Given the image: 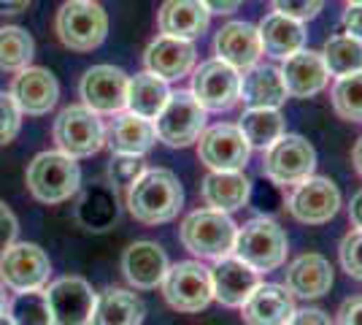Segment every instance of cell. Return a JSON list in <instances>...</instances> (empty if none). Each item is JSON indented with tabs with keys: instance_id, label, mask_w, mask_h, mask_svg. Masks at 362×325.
<instances>
[{
	"instance_id": "1",
	"label": "cell",
	"mask_w": 362,
	"mask_h": 325,
	"mask_svg": "<svg viewBox=\"0 0 362 325\" xmlns=\"http://www.w3.org/2000/svg\"><path fill=\"white\" fill-rule=\"evenodd\" d=\"M184 206V187L168 169H146L127 187V209L144 225H163L176 219Z\"/></svg>"
},
{
	"instance_id": "2",
	"label": "cell",
	"mask_w": 362,
	"mask_h": 325,
	"mask_svg": "<svg viewBox=\"0 0 362 325\" xmlns=\"http://www.w3.org/2000/svg\"><path fill=\"white\" fill-rule=\"evenodd\" d=\"M238 225L233 217L216 209H195L184 217L179 228V239L187 252H192L200 261H222L233 255Z\"/></svg>"
},
{
	"instance_id": "3",
	"label": "cell",
	"mask_w": 362,
	"mask_h": 325,
	"mask_svg": "<svg viewBox=\"0 0 362 325\" xmlns=\"http://www.w3.org/2000/svg\"><path fill=\"white\" fill-rule=\"evenodd\" d=\"M287 233L271 217H255V219L243 222L238 233H235L233 255L241 258L243 263H249L259 274L281 268V266L287 263Z\"/></svg>"
},
{
	"instance_id": "4",
	"label": "cell",
	"mask_w": 362,
	"mask_h": 325,
	"mask_svg": "<svg viewBox=\"0 0 362 325\" xmlns=\"http://www.w3.org/2000/svg\"><path fill=\"white\" fill-rule=\"evenodd\" d=\"M28 190L35 201L41 203H65L71 201L78 187H81V169L74 157L65 152H41L30 160L28 166Z\"/></svg>"
},
{
	"instance_id": "5",
	"label": "cell",
	"mask_w": 362,
	"mask_h": 325,
	"mask_svg": "<svg viewBox=\"0 0 362 325\" xmlns=\"http://www.w3.org/2000/svg\"><path fill=\"white\" fill-rule=\"evenodd\" d=\"M54 30L60 41L74 52H92L106 41L108 14L106 8L95 0H68L62 3Z\"/></svg>"
},
{
	"instance_id": "6",
	"label": "cell",
	"mask_w": 362,
	"mask_h": 325,
	"mask_svg": "<svg viewBox=\"0 0 362 325\" xmlns=\"http://www.w3.org/2000/svg\"><path fill=\"white\" fill-rule=\"evenodd\" d=\"M52 133H54L57 149L74 160L98 155L106 147V127L100 122V117L84 103L62 108L54 120Z\"/></svg>"
},
{
	"instance_id": "7",
	"label": "cell",
	"mask_w": 362,
	"mask_h": 325,
	"mask_svg": "<svg viewBox=\"0 0 362 325\" xmlns=\"http://www.w3.org/2000/svg\"><path fill=\"white\" fill-rule=\"evenodd\" d=\"M317 149L298 133H284L262 152V173L279 187H292L314 176Z\"/></svg>"
},
{
	"instance_id": "8",
	"label": "cell",
	"mask_w": 362,
	"mask_h": 325,
	"mask_svg": "<svg viewBox=\"0 0 362 325\" xmlns=\"http://www.w3.org/2000/svg\"><path fill=\"white\" fill-rule=\"evenodd\" d=\"M206 108L195 101V95L189 90L170 93L168 103L154 120V133L165 147L184 149L189 144L200 139V133L206 130Z\"/></svg>"
},
{
	"instance_id": "9",
	"label": "cell",
	"mask_w": 362,
	"mask_h": 325,
	"mask_svg": "<svg viewBox=\"0 0 362 325\" xmlns=\"http://www.w3.org/2000/svg\"><path fill=\"white\" fill-rule=\"evenodd\" d=\"M160 287L168 304L176 312H187V314L206 309L214 301L211 271L200 261H181L170 266Z\"/></svg>"
},
{
	"instance_id": "10",
	"label": "cell",
	"mask_w": 362,
	"mask_h": 325,
	"mask_svg": "<svg viewBox=\"0 0 362 325\" xmlns=\"http://www.w3.org/2000/svg\"><path fill=\"white\" fill-rule=\"evenodd\" d=\"M52 277V261L38 244L19 241L0 252V282L14 290H44Z\"/></svg>"
},
{
	"instance_id": "11",
	"label": "cell",
	"mask_w": 362,
	"mask_h": 325,
	"mask_svg": "<svg viewBox=\"0 0 362 325\" xmlns=\"http://www.w3.org/2000/svg\"><path fill=\"white\" fill-rule=\"evenodd\" d=\"M287 209L303 225H325L341 209V190L327 176H308L289 187Z\"/></svg>"
},
{
	"instance_id": "12",
	"label": "cell",
	"mask_w": 362,
	"mask_h": 325,
	"mask_svg": "<svg viewBox=\"0 0 362 325\" xmlns=\"http://www.w3.org/2000/svg\"><path fill=\"white\" fill-rule=\"evenodd\" d=\"M189 93L206 111H230L241 101V71L216 57L200 62L192 74Z\"/></svg>"
},
{
	"instance_id": "13",
	"label": "cell",
	"mask_w": 362,
	"mask_h": 325,
	"mask_svg": "<svg viewBox=\"0 0 362 325\" xmlns=\"http://www.w3.org/2000/svg\"><path fill=\"white\" fill-rule=\"evenodd\" d=\"M197 157L211 171H243L252 157V147L243 139L238 125L219 122L200 133Z\"/></svg>"
},
{
	"instance_id": "14",
	"label": "cell",
	"mask_w": 362,
	"mask_h": 325,
	"mask_svg": "<svg viewBox=\"0 0 362 325\" xmlns=\"http://www.w3.org/2000/svg\"><path fill=\"white\" fill-rule=\"evenodd\" d=\"M127 81L130 76L122 68L92 65L78 81V95L95 114H119L127 108Z\"/></svg>"
},
{
	"instance_id": "15",
	"label": "cell",
	"mask_w": 362,
	"mask_h": 325,
	"mask_svg": "<svg viewBox=\"0 0 362 325\" xmlns=\"http://www.w3.org/2000/svg\"><path fill=\"white\" fill-rule=\"evenodd\" d=\"M98 293L84 277H60L46 287L54 325H90Z\"/></svg>"
},
{
	"instance_id": "16",
	"label": "cell",
	"mask_w": 362,
	"mask_h": 325,
	"mask_svg": "<svg viewBox=\"0 0 362 325\" xmlns=\"http://www.w3.org/2000/svg\"><path fill=\"white\" fill-rule=\"evenodd\" d=\"M8 95L14 98V103L19 106L22 114L44 117L60 101V81H57V76L49 68L30 65V68L19 71L14 76Z\"/></svg>"
},
{
	"instance_id": "17",
	"label": "cell",
	"mask_w": 362,
	"mask_h": 325,
	"mask_svg": "<svg viewBox=\"0 0 362 325\" xmlns=\"http://www.w3.org/2000/svg\"><path fill=\"white\" fill-rule=\"evenodd\" d=\"M209 271H211L214 298L230 309H241L243 301L259 285V271H255L252 266L243 263L235 255H227L222 261H216V266Z\"/></svg>"
},
{
	"instance_id": "18",
	"label": "cell",
	"mask_w": 362,
	"mask_h": 325,
	"mask_svg": "<svg viewBox=\"0 0 362 325\" xmlns=\"http://www.w3.org/2000/svg\"><path fill=\"white\" fill-rule=\"evenodd\" d=\"M195 41H181V38H170V35H157L144 52L146 71L154 76L165 79V81L184 79L195 68Z\"/></svg>"
},
{
	"instance_id": "19",
	"label": "cell",
	"mask_w": 362,
	"mask_h": 325,
	"mask_svg": "<svg viewBox=\"0 0 362 325\" xmlns=\"http://www.w3.org/2000/svg\"><path fill=\"white\" fill-rule=\"evenodd\" d=\"M214 55L235 71H249L262 57L259 33L252 22H227L214 35Z\"/></svg>"
},
{
	"instance_id": "20",
	"label": "cell",
	"mask_w": 362,
	"mask_h": 325,
	"mask_svg": "<svg viewBox=\"0 0 362 325\" xmlns=\"http://www.w3.org/2000/svg\"><path fill=\"white\" fill-rule=\"evenodd\" d=\"M295 314V295L284 285L259 282L243 301L241 317L246 325H287Z\"/></svg>"
},
{
	"instance_id": "21",
	"label": "cell",
	"mask_w": 362,
	"mask_h": 325,
	"mask_svg": "<svg viewBox=\"0 0 362 325\" xmlns=\"http://www.w3.org/2000/svg\"><path fill=\"white\" fill-rule=\"evenodd\" d=\"M168 268L165 249L157 241H136L122 255V274L136 290H154L163 285Z\"/></svg>"
},
{
	"instance_id": "22",
	"label": "cell",
	"mask_w": 362,
	"mask_h": 325,
	"mask_svg": "<svg viewBox=\"0 0 362 325\" xmlns=\"http://www.w3.org/2000/svg\"><path fill=\"white\" fill-rule=\"evenodd\" d=\"M279 71L284 76L289 98H314L330 81L325 60H322V55L314 52V49H300V52L289 55L287 60H281Z\"/></svg>"
},
{
	"instance_id": "23",
	"label": "cell",
	"mask_w": 362,
	"mask_h": 325,
	"mask_svg": "<svg viewBox=\"0 0 362 325\" xmlns=\"http://www.w3.org/2000/svg\"><path fill=\"white\" fill-rule=\"evenodd\" d=\"M211 11L203 6V0H165L157 14L160 35L195 41L209 30Z\"/></svg>"
},
{
	"instance_id": "24",
	"label": "cell",
	"mask_w": 362,
	"mask_h": 325,
	"mask_svg": "<svg viewBox=\"0 0 362 325\" xmlns=\"http://www.w3.org/2000/svg\"><path fill=\"white\" fill-rule=\"evenodd\" d=\"M284 274V287L295 298H322L332 287V266L319 252L298 255Z\"/></svg>"
},
{
	"instance_id": "25",
	"label": "cell",
	"mask_w": 362,
	"mask_h": 325,
	"mask_svg": "<svg viewBox=\"0 0 362 325\" xmlns=\"http://www.w3.org/2000/svg\"><path fill=\"white\" fill-rule=\"evenodd\" d=\"M257 33H259L262 55H268L273 60H287L289 55L305 49V38H308L305 22H298L279 11L262 16V22L257 25Z\"/></svg>"
},
{
	"instance_id": "26",
	"label": "cell",
	"mask_w": 362,
	"mask_h": 325,
	"mask_svg": "<svg viewBox=\"0 0 362 325\" xmlns=\"http://www.w3.org/2000/svg\"><path fill=\"white\" fill-rule=\"evenodd\" d=\"M200 193H203V201L209 209L230 215V212H238L249 203L252 182L243 171H209L203 176Z\"/></svg>"
},
{
	"instance_id": "27",
	"label": "cell",
	"mask_w": 362,
	"mask_h": 325,
	"mask_svg": "<svg viewBox=\"0 0 362 325\" xmlns=\"http://www.w3.org/2000/svg\"><path fill=\"white\" fill-rule=\"evenodd\" d=\"M241 101L249 108H281L289 101L281 71L265 62H257L249 71H243Z\"/></svg>"
},
{
	"instance_id": "28",
	"label": "cell",
	"mask_w": 362,
	"mask_h": 325,
	"mask_svg": "<svg viewBox=\"0 0 362 325\" xmlns=\"http://www.w3.org/2000/svg\"><path fill=\"white\" fill-rule=\"evenodd\" d=\"M154 141H157L154 122L130 111H119L117 120L106 127V144L114 155H146Z\"/></svg>"
},
{
	"instance_id": "29",
	"label": "cell",
	"mask_w": 362,
	"mask_h": 325,
	"mask_svg": "<svg viewBox=\"0 0 362 325\" xmlns=\"http://www.w3.org/2000/svg\"><path fill=\"white\" fill-rule=\"evenodd\" d=\"M144 314H146V307L136 293L122 287H108L95 298L90 325H141Z\"/></svg>"
},
{
	"instance_id": "30",
	"label": "cell",
	"mask_w": 362,
	"mask_h": 325,
	"mask_svg": "<svg viewBox=\"0 0 362 325\" xmlns=\"http://www.w3.org/2000/svg\"><path fill=\"white\" fill-rule=\"evenodd\" d=\"M170 98V87H168L165 79L154 76L149 71L136 74V76L127 81V111L144 117V120H157V114L163 111V106Z\"/></svg>"
},
{
	"instance_id": "31",
	"label": "cell",
	"mask_w": 362,
	"mask_h": 325,
	"mask_svg": "<svg viewBox=\"0 0 362 325\" xmlns=\"http://www.w3.org/2000/svg\"><path fill=\"white\" fill-rule=\"evenodd\" d=\"M241 127L243 139L249 141L252 149H268L273 141H279L287 133V122L281 117L279 108H246L241 114Z\"/></svg>"
},
{
	"instance_id": "32",
	"label": "cell",
	"mask_w": 362,
	"mask_h": 325,
	"mask_svg": "<svg viewBox=\"0 0 362 325\" xmlns=\"http://www.w3.org/2000/svg\"><path fill=\"white\" fill-rule=\"evenodd\" d=\"M322 60L330 76H349V74H360L362 71V41L351 38L346 33L330 35L322 47Z\"/></svg>"
},
{
	"instance_id": "33",
	"label": "cell",
	"mask_w": 362,
	"mask_h": 325,
	"mask_svg": "<svg viewBox=\"0 0 362 325\" xmlns=\"http://www.w3.org/2000/svg\"><path fill=\"white\" fill-rule=\"evenodd\" d=\"M33 55H35V41L25 28L16 25L0 28V71L19 74L30 68Z\"/></svg>"
},
{
	"instance_id": "34",
	"label": "cell",
	"mask_w": 362,
	"mask_h": 325,
	"mask_svg": "<svg viewBox=\"0 0 362 325\" xmlns=\"http://www.w3.org/2000/svg\"><path fill=\"white\" fill-rule=\"evenodd\" d=\"M78 219L87 231H106L117 219V195L111 187H92L78 203Z\"/></svg>"
},
{
	"instance_id": "35",
	"label": "cell",
	"mask_w": 362,
	"mask_h": 325,
	"mask_svg": "<svg viewBox=\"0 0 362 325\" xmlns=\"http://www.w3.org/2000/svg\"><path fill=\"white\" fill-rule=\"evenodd\" d=\"M14 325H54L52 320V309L46 301V290H25L16 293L8 301V312Z\"/></svg>"
},
{
	"instance_id": "36",
	"label": "cell",
	"mask_w": 362,
	"mask_h": 325,
	"mask_svg": "<svg viewBox=\"0 0 362 325\" xmlns=\"http://www.w3.org/2000/svg\"><path fill=\"white\" fill-rule=\"evenodd\" d=\"M332 108L346 122H362V71L338 76L330 90Z\"/></svg>"
},
{
	"instance_id": "37",
	"label": "cell",
	"mask_w": 362,
	"mask_h": 325,
	"mask_svg": "<svg viewBox=\"0 0 362 325\" xmlns=\"http://www.w3.org/2000/svg\"><path fill=\"white\" fill-rule=\"evenodd\" d=\"M144 171H146L144 155H114L108 163V173H111L114 187H130Z\"/></svg>"
},
{
	"instance_id": "38",
	"label": "cell",
	"mask_w": 362,
	"mask_h": 325,
	"mask_svg": "<svg viewBox=\"0 0 362 325\" xmlns=\"http://www.w3.org/2000/svg\"><path fill=\"white\" fill-rule=\"evenodd\" d=\"M338 258H341V268L346 271L349 277L360 279L362 282V231H349L341 239L338 247Z\"/></svg>"
},
{
	"instance_id": "39",
	"label": "cell",
	"mask_w": 362,
	"mask_h": 325,
	"mask_svg": "<svg viewBox=\"0 0 362 325\" xmlns=\"http://www.w3.org/2000/svg\"><path fill=\"white\" fill-rule=\"evenodd\" d=\"M22 127V111L8 93H0V147L16 139Z\"/></svg>"
},
{
	"instance_id": "40",
	"label": "cell",
	"mask_w": 362,
	"mask_h": 325,
	"mask_svg": "<svg viewBox=\"0 0 362 325\" xmlns=\"http://www.w3.org/2000/svg\"><path fill=\"white\" fill-rule=\"evenodd\" d=\"M271 3H273V11L292 16L298 22H308V19L319 16L322 6H325V0H271Z\"/></svg>"
},
{
	"instance_id": "41",
	"label": "cell",
	"mask_w": 362,
	"mask_h": 325,
	"mask_svg": "<svg viewBox=\"0 0 362 325\" xmlns=\"http://www.w3.org/2000/svg\"><path fill=\"white\" fill-rule=\"evenodd\" d=\"M16 233H19V219L6 203L0 201V252L14 244Z\"/></svg>"
},
{
	"instance_id": "42",
	"label": "cell",
	"mask_w": 362,
	"mask_h": 325,
	"mask_svg": "<svg viewBox=\"0 0 362 325\" xmlns=\"http://www.w3.org/2000/svg\"><path fill=\"white\" fill-rule=\"evenodd\" d=\"M335 325H362V295H351L338 307Z\"/></svg>"
},
{
	"instance_id": "43",
	"label": "cell",
	"mask_w": 362,
	"mask_h": 325,
	"mask_svg": "<svg viewBox=\"0 0 362 325\" xmlns=\"http://www.w3.org/2000/svg\"><path fill=\"white\" fill-rule=\"evenodd\" d=\"M287 325H332L330 314L317 307H305V309H295Z\"/></svg>"
},
{
	"instance_id": "44",
	"label": "cell",
	"mask_w": 362,
	"mask_h": 325,
	"mask_svg": "<svg viewBox=\"0 0 362 325\" xmlns=\"http://www.w3.org/2000/svg\"><path fill=\"white\" fill-rule=\"evenodd\" d=\"M341 25H344V33H346V35L362 41V6L349 3L344 16H341Z\"/></svg>"
},
{
	"instance_id": "45",
	"label": "cell",
	"mask_w": 362,
	"mask_h": 325,
	"mask_svg": "<svg viewBox=\"0 0 362 325\" xmlns=\"http://www.w3.org/2000/svg\"><path fill=\"white\" fill-rule=\"evenodd\" d=\"M203 6H206L211 14L227 16V14H233V11H238L241 0H203Z\"/></svg>"
},
{
	"instance_id": "46",
	"label": "cell",
	"mask_w": 362,
	"mask_h": 325,
	"mask_svg": "<svg viewBox=\"0 0 362 325\" xmlns=\"http://www.w3.org/2000/svg\"><path fill=\"white\" fill-rule=\"evenodd\" d=\"M349 219H351V225L362 231V190H357L354 195H351V203H349Z\"/></svg>"
},
{
	"instance_id": "47",
	"label": "cell",
	"mask_w": 362,
	"mask_h": 325,
	"mask_svg": "<svg viewBox=\"0 0 362 325\" xmlns=\"http://www.w3.org/2000/svg\"><path fill=\"white\" fill-rule=\"evenodd\" d=\"M30 0H0V14H22Z\"/></svg>"
},
{
	"instance_id": "48",
	"label": "cell",
	"mask_w": 362,
	"mask_h": 325,
	"mask_svg": "<svg viewBox=\"0 0 362 325\" xmlns=\"http://www.w3.org/2000/svg\"><path fill=\"white\" fill-rule=\"evenodd\" d=\"M351 163H354V171L362 176V136L357 139V144H354V149H351Z\"/></svg>"
},
{
	"instance_id": "49",
	"label": "cell",
	"mask_w": 362,
	"mask_h": 325,
	"mask_svg": "<svg viewBox=\"0 0 362 325\" xmlns=\"http://www.w3.org/2000/svg\"><path fill=\"white\" fill-rule=\"evenodd\" d=\"M8 312V293H6V285L0 282V314Z\"/></svg>"
},
{
	"instance_id": "50",
	"label": "cell",
	"mask_w": 362,
	"mask_h": 325,
	"mask_svg": "<svg viewBox=\"0 0 362 325\" xmlns=\"http://www.w3.org/2000/svg\"><path fill=\"white\" fill-rule=\"evenodd\" d=\"M0 325H14V323H11V317H8V314H0Z\"/></svg>"
},
{
	"instance_id": "51",
	"label": "cell",
	"mask_w": 362,
	"mask_h": 325,
	"mask_svg": "<svg viewBox=\"0 0 362 325\" xmlns=\"http://www.w3.org/2000/svg\"><path fill=\"white\" fill-rule=\"evenodd\" d=\"M346 3H357V6H362V0H346Z\"/></svg>"
}]
</instances>
